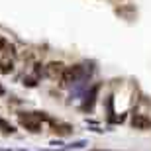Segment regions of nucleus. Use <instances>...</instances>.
I'll return each mask as SVG.
<instances>
[{
    "instance_id": "0eeeda50",
    "label": "nucleus",
    "mask_w": 151,
    "mask_h": 151,
    "mask_svg": "<svg viewBox=\"0 0 151 151\" xmlns=\"http://www.w3.org/2000/svg\"><path fill=\"white\" fill-rule=\"evenodd\" d=\"M0 51H8L12 55H16V47H14L6 37H2V35H0Z\"/></svg>"
},
{
    "instance_id": "1a4fd4ad",
    "label": "nucleus",
    "mask_w": 151,
    "mask_h": 151,
    "mask_svg": "<svg viewBox=\"0 0 151 151\" xmlns=\"http://www.w3.org/2000/svg\"><path fill=\"white\" fill-rule=\"evenodd\" d=\"M24 84H28V86H35V78H32V77H28V78H24Z\"/></svg>"
},
{
    "instance_id": "7ed1b4c3",
    "label": "nucleus",
    "mask_w": 151,
    "mask_h": 151,
    "mask_svg": "<svg viewBox=\"0 0 151 151\" xmlns=\"http://www.w3.org/2000/svg\"><path fill=\"white\" fill-rule=\"evenodd\" d=\"M65 65L63 63H59V61H53V63H49L47 67H45V75L49 78H61L63 77V73H65Z\"/></svg>"
},
{
    "instance_id": "6e6552de",
    "label": "nucleus",
    "mask_w": 151,
    "mask_h": 151,
    "mask_svg": "<svg viewBox=\"0 0 151 151\" xmlns=\"http://www.w3.org/2000/svg\"><path fill=\"white\" fill-rule=\"evenodd\" d=\"M0 129L4 132V134H14L16 129H14V126L12 124H8V122H4V120H0Z\"/></svg>"
},
{
    "instance_id": "423d86ee",
    "label": "nucleus",
    "mask_w": 151,
    "mask_h": 151,
    "mask_svg": "<svg viewBox=\"0 0 151 151\" xmlns=\"http://www.w3.org/2000/svg\"><path fill=\"white\" fill-rule=\"evenodd\" d=\"M53 129H55L59 135H69L71 132H73V128L69 126V124H59V122H55L53 124Z\"/></svg>"
},
{
    "instance_id": "20e7f679",
    "label": "nucleus",
    "mask_w": 151,
    "mask_h": 151,
    "mask_svg": "<svg viewBox=\"0 0 151 151\" xmlns=\"http://www.w3.org/2000/svg\"><path fill=\"white\" fill-rule=\"evenodd\" d=\"M98 90H100V84H94V86L84 94V102H83V110H84V112H86V110H92V106H94V102H96Z\"/></svg>"
},
{
    "instance_id": "9d476101",
    "label": "nucleus",
    "mask_w": 151,
    "mask_h": 151,
    "mask_svg": "<svg viewBox=\"0 0 151 151\" xmlns=\"http://www.w3.org/2000/svg\"><path fill=\"white\" fill-rule=\"evenodd\" d=\"M0 94H4V88H2V86H0Z\"/></svg>"
},
{
    "instance_id": "39448f33",
    "label": "nucleus",
    "mask_w": 151,
    "mask_h": 151,
    "mask_svg": "<svg viewBox=\"0 0 151 151\" xmlns=\"http://www.w3.org/2000/svg\"><path fill=\"white\" fill-rule=\"evenodd\" d=\"M132 126H134L135 129H149L151 120L147 116H143V114H135V116L132 118Z\"/></svg>"
},
{
    "instance_id": "f257e3e1",
    "label": "nucleus",
    "mask_w": 151,
    "mask_h": 151,
    "mask_svg": "<svg viewBox=\"0 0 151 151\" xmlns=\"http://www.w3.org/2000/svg\"><path fill=\"white\" fill-rule=\"evenodd\" d=\"M18 120H20V124H22L26 129H29L32 134H37V132H41V116H39V112H32V114H20L18 116Z\"/></svg>"
},
{
    "instance_id": "f03ea898",
    "label": "nucleus",
    "mask_w": 151,
    "mask_h": 151,
    "mask_svg": "<svg viewBox=\"0 0 151 151\" xmlns=\"http://www.w3.org/2000/svg\"><path fill=\"white\" fill-rule=\"evenodd\" d=\"M14 71V55L8 51H0V73L10 75Z\"/></svg>"
}]
</instances>
